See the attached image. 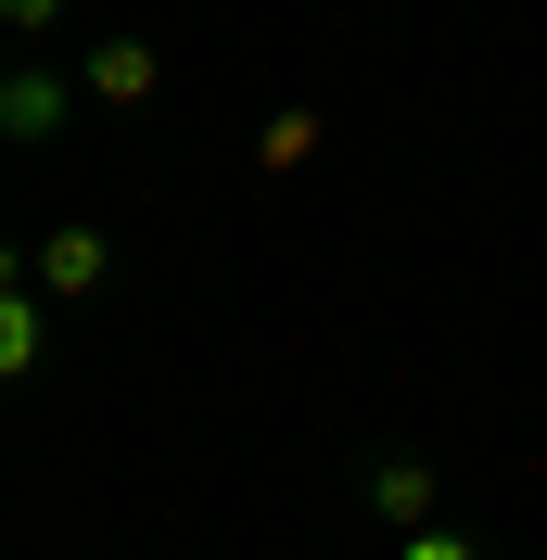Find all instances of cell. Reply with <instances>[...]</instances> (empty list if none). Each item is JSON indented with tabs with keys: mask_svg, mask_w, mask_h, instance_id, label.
Instances as JSON below:
<instances>
[{
	"mask_svg": "<svg viewBox=\"0 0 547 560\" xmlns=\"http://www.w3.org/2000/svg\"><path fill=\"white\" fill-rule=\"evenodd\" d=\"M77 90H90V103H115V115H140L153 90H166V51H153V38H90Z\"/></svg>",
	"mask_w": 547,
	"mask_h": 560,
	"instance_id": "cell-3",
	"label": "cell"
},
{
	"mask_svg": "<svg viewBox=\"0 0 547 560\" xmlns=\"http://www.w3.org/2000/svg\"><path fill=\"white\" fill-rule=\"evenodd\" d=\"M370 510H382L395 535L445 523V485H433V458H408V446H395V458H370Z\"/></svg>",
	"mask_w": 547,
	"mask_h": 560,
	"instance_id": "cell-4",
	"label": "cell"
},
{
	"mask_svg": "<svg viewBox=\"0 0 547 560\" xmlns=\"http://www.w3.org/2000/svg\"><path fill=\"white\" fill-rule=\"evenodd\" d=\"M38 345H51V331H38V280H0V383H26Z\"/></svg>",
	"mask_w": 547,
	"mask_h": 560,
	"instance_id": "cell-5",
	"label": "cell"
},
{
	"mask_svg": "<svg viewBox=\"0 0 547 560\" xmlns=\"http://www.w3.org/2000/svg\"><path fill=\"white\" fill-rule=\"evenodd\" d=\"M77 103H90L77 77H51V65H0V140H13V153H51V140L77 128Z\"/></svg>",
	"mask_w": 547,
	"mask_h": 560,
	"instance_id": "cell-1",
	"label": "cell"
},
{
	"mask_svg": "<svg viewBox=\"0 0 547 560\" xmlns=\"http://www.w3.org/2000/svg\"><path fill=\"white\" fill-rule=\"evenodd\" d=\"M103 280H115V243L90 230V217H65V230H38V293H51V306H90Z\"/></svg>",
	"mask_w": 547,
	"mask_h": 560,
	"instance_id": "cell-2",
	"label": "cell"
},
{
	"mask_svg": "<svg viewBox=\"0 0 547 560\" xmlns=\"http://www.w3.org/2000/svg\"><path fill=\"white\" fill-rule=\"evenodd\" d=\"M395 560H484V535H458V523H420V535H395Z\"/></svg>",
	"mask_w": 547,
	"mask_h": 560,
	"instance_id": "cell-7",
	"label": "cell"
},
{
	"mask_svg": "<svg viewBox=\"0 0 547 560\" xmlns=\"http://www.w3.org/2000/svg\"><path fill=\"white\" fill-rule=\"evenodd\" d=\"M306 153H318V115H306V103H280L268 128H255V166H268V178H293Z\"/></svg>",
	"mask_w": 547,
	"mask_h": 560,
	"instance_id": "cell-6",
	"label": "cell"
},
{
	"mask_svg": "<svg viewBox=\"0 0 547 560\" xmlns=\"http://www.w3.org/2000/svg\"><path fill=\"white\" fill-rule=\"evenodd\" d=\"M65 13H77V0H0V26H13V38H51Z\"/></svg>",
	"mask_w": 547,
	"mask_h": 560,
	"instance_id": "cell-8",
	"label": "cell"
}]
</instances>
